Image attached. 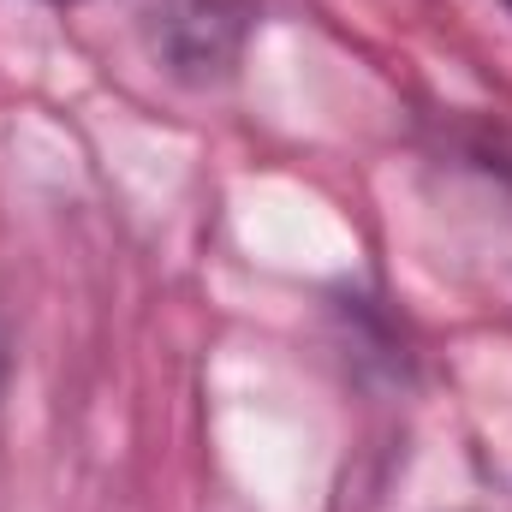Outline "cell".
<instances>
[{
    "label": "cell",
    "mask_w": 512,
    "mask_h": 512,
    "mask_svg": "<svg viewBox=\"0 0 512 512\" xmlns=\"http://www.w3.org/2000/svg\"><path fill=\"white\" fill-rule=\"evenodd\" d=\"M501 6H507V12H512V0H501Z\"/></svg>",
    "instance_id": "1"
}]
</instances>
